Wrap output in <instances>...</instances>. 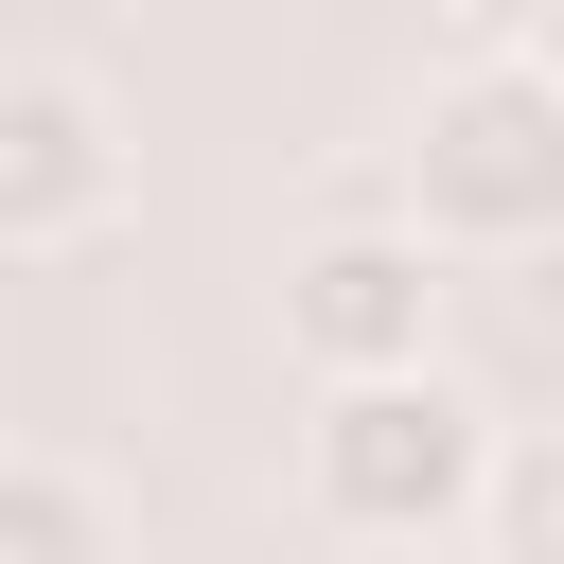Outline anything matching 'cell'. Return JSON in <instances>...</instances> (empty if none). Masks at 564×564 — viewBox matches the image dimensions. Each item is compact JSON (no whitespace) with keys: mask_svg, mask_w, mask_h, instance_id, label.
I'll use <instances>...</instances> for the list:
<instances>
[{"mask_svg":"<svg viewBox=\"0 0 564 564\" xmlns=\"http://www.w3.org/2000/svg\"><path fill=\"white\" fill-rule=\"evenodd\" d=\"M123 229V123L88 70H18L0 88V264H70Z\"/></svg>","mask_w":564,"mask_h":564,"instance_id":"obj_3","label":"cell"},{"mask_svg":"<svg viewBox=\"0 0 564 564\" xmlns=\"http://www.w3.org/2000/svg\"><path fill=\"white\" fill-rule=\"evenodd\" d=\"M476 546H494V564H564V423L494 441V494H476Z\"/></svg>","mask_w":564,"mask_h":564,"instance_id":"obj_6","label":"cell"},{"mask_svg":"<svg viewBox=\"0 0 564 564\" xmlns=\"http://www.w3.org/2000/svg\"><path fill=\"white\" fill-rule=\"evenodd\" d=\"M282 352L300 370H423L441 352V229H317L282 264Z\"/></svg>","mask_w":564,"mask_h":564,"instance_id":"obj_4","label":"cell"},{"mask_svg":"<svg viewBox=\"0 0 564 564\" xmlns=\"http://www.w3.org/2000/svg\"><path fill=\"white\" fill-rule=\"evenodd\" d=\"M405 212L441 247H546L564 229V70L546 53H458L405 106Z\"/></svg>","mask_w":564,"mask_h":564,"instance_id":"obj_2","label":"cell"},{"mask_svg":"<svg viewBox=\"0 0 564 564\" xmlns=\"http://www.w3.org/2000/svg\"><path fill=\"white\" fill-rule=\"evenodd\" d=\"M300 494H317V529H352V546H441V529H476V494H494V423H476V388H458L441 352H423V370H317Z\"/></svg>","mask_w":564,"mask_h":564,"instance_id":"obj_1","label":"cell"},{"mask_svg":"<svg viewBox=\"0 0 564 564\" xmlns=\"http://www.w3.org/2000/svg\"><path fill=\"white\" fill-rule=\"evenodd\" d=\"M0 564H123V494H106L88 458L18 441V458H0Z\"/></svg>","mask_w":564,"mask_h":564,"instance_id":"obj_5","label":"cell"}]
</instances>
